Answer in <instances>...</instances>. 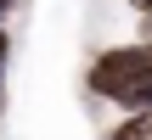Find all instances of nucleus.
I'll return each mask as SVG.
<instances>
[{
  "label": "nucleus",
  "mask_w": 152,
  "mask_h": 140,
  "mask_svg": "<svg viewBox=\"0 0 152 140\" xmlns=\"http://www.w3.org/2000/svg\"><path fill=\"white\" fill-rule=\"evenodd\" d=\"M135 39H152V22H141V34H135Z\"/></svg>",
  "instance_id": "8"
},
{
  "label": "nucleus",
  "mask_w": 152,
  "mask_h": 140,
  "mask_svg": "<svg viewBox=\"0 0 152 140\" xmlns=\"http://www.w3.org/2000/svg\"><path fill=\"white\" fill-rule=\"evenodd\" d=\"M152 79V39H124V45H107V51H96L90 62H85V95H96V101H118L124 90H135V84H147Z\"/></svg>",
  "instance_id": "1"
},
{
  "label": "nucleus",
  "mask_w": 152,
  "mask_h": 140,
  "mask_svg": "<svg viewBox=\"0 0 152 140\" xmlns=\"http://www.w3.org/2000/svg\"><path fill=\"white\" fill-rule=\"evenodd\" d=\"M113 107H118V112H152V79H147V84H135V90H124Z\"/></svg>",
  "instance_id": "3"
},
{
  "label": "nucleus",
  "mask_w": 152,
  "mask_h": 140,
  "mask_svg": "<svg viewBox=\"0 0 152 140\" xmlns=\"http://www.w3.org/2000/svg\"><path fill=\"white\" fill-rule=\"evenodd\" d=\"M11 51H17V34H11V28H0V79H6V62H11Z\"/></svg>",
  "instance_id": "4"
},
{
  "label": "nucleus",
  "mask_w": 152,
  "mask_h": 140,
  "mask_svg": "<svg viewBox=\"0 0 152 140\" xmlns=\"http://www.w3.org/2000/svg\"><path fill=\"white\" fill-rule=\"evenodd\" d=\"M17 6H23V0H0V28H6V17H11Z\"/></svg>",
  "instance_id": "6"
},
{
  "label": "nucleus",
  "mask_w": 152,
  "mask_h": 140,
  "mask_svg": "<svg viewBox=\"0 0 152 140\" xmlns=\"http://www.w3.org/2000/svg\"><path fill=\"white\" fill-rule=\"evenodd\" d=\"M124 6H130V11H135L141 22H152V0H124Z\"/></svg>",
  "instance_id": "5"
},
{
  "label": "nucleus",
  "mask_w": 152,
  "mask_h": 140,
  "mask_svg": "<svg viewBox=\"0 0 152 140\" xmlns=\"http://www.w3.org/2000/svg\"><path fill=\"white\" fill-rule=\"evenodd\" d=\"M107 140H152V112H124L107 129Z\"/></svg>",
  "instance_id": "2"
},
{
  "label": "nucleus",
  "mask_w": 152,
  "mask_h": 140,
  "mask_svg": "<svg viewBox=\"0 0 152 140\" xmlns=\"http://www.w3.org/2000/svg\"><path fill=\"white\" fill-rule=\"evenodd\" d=\"M0 118H6V79H0Z\"/></svg>",
  "instance_id": "7"
}]
</instances>
